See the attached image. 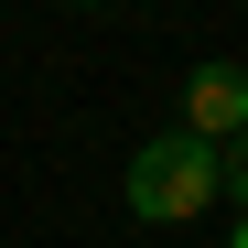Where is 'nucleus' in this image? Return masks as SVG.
<instances>
[{
	"mask_svg": "<svg viewBox=\"0 0 248 248\" xmlns=\"http://www.w3.org/2000/svg\"><path fill=\"white\" fill-rule=\"evenodd\" d=\"M227 194H237V216H248V140H227Z\"/></svg>",
	"mask_w": 248,
	"mask_h": 248,
	"instance_id": "obj_3",
	"label": "nucleus"
},
{
	"mask_svg": "<svg viewBox=\"0 0 248 248\" xmlns=\"http://www.w3.org/2000/svg\"><path fill=\"white\" fill-rule=\"evenodd\" d=\"M76 11H97V0H76Z\"/></svg>",
	"mask_w": 248,
	"mask_h": 248,
	"instance_id": "obj_5",
	"label": "nucleus"
},
{
	"mask_svg": "<svg viewBox=\"0 0 248 248\" xmlns=\"http://www.w3.org/2000/svg\"><path fill=\"white\" fill-rule=\"evenodd\" d=\"M227 248H248V216H237V227H227Z\"/></svg>",
	"mask_w": 248,
	"mask_h": 248,
	"instance_id": "obj_4",
	"label": "nucleus"
},
{
	"mask_svg": "<svg viewBox=\"0 0 248 248\" xmlns=\"http://www.w3.org/2000/svg\"><path fill=\"white\" fill-rule=\"evenodd\" d=\"M173 130H194V140H248V65L237 54H205L194 76H184V119H173Z\"/></svg>",
	"mask_w": 248,
	"mask_h": 248,
	"instance_id": "obj_2",
	"label": "nucleus"
},
{
	"mask_svg": "<svg viewBox=\"0 0 248 248\" xmlns=\"http://www.w3.org/2000/svg\"><path fill=\"white\" fill-rule=\"evenodd\" d=\"M216 194H227V151L194 140V130H151L130 151V173H119V205H130L140 227H194Z\"/></svg>",
	"mask_w": 248,
	"mask_h": 248,
	"instance_id": "obj_1",
	"label": "nucleus"
}]
</instances>
